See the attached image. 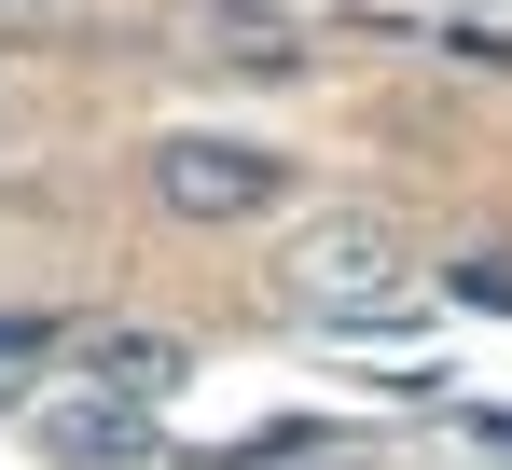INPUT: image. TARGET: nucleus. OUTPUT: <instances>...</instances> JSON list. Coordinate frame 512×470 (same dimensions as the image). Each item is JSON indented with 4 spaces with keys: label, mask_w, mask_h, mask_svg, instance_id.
<instances>
[{
    "label": "nucleus",
    "mask_w": 512,
    "mask_h": 470,
    "mask_svg": "<svg viewBox=\"0 0 512 470\" xmlns=\"http://www.w3.org/2000/svg\"><path fill=\"white\" fill-rule=\"evenodd\" d=\"M153 194H167L180 222H263L291 194V166L263 153V139H167L153 153Z\"/></svg>",
    "instance_id": "nucleus-2"
},
{
    "label": "nucleus",
    "mask_w": 512,
    "mask_h": 470,
    "mask_svg": "<svg viewBox=\"0 0 512 470\" xmlns=\"http://www.w3.org/2000/svg\"><path fill=\"white\" fill-rule=\"evenodd\" d=\"M277 305L291 318H333V332H374V318L416 305V249H402V222H319L291 235V263H277Z\"/></svg>",
    "instance_id": "nucleus-1"
},
{
    "label": "nucleus",
    "mask_w": 512,
    "mask_h": 470,
    "mask_svg": "<svg viewBox=\"0 0 512 470\" xmlns=\"http://www.w3.org/2000/svg\"><path fill=\"white\" fill-rule=\"evenodd\" d=\"M84 374H97V401H125V415H153V401H167L180 374H194V360H180L167 332H97V346H84Z\"/></svg>",
    "instance_id": "nucleus-3"
},
{
    "label": "nucleus",
    "mask_w": 512,
    "mask_h": 470,
    "mask_svg": "<svg viewBox=\"0 0 512 470\" xmlns=\"http://www.w3.org/2000/svg\"><path fill=\"white\" fill-rule=\"evenodd\" d=\"M42 457H139L125 401H42Z\"/></svg>",
    "instance_id": "nucleus-4"
}]
</instances>
